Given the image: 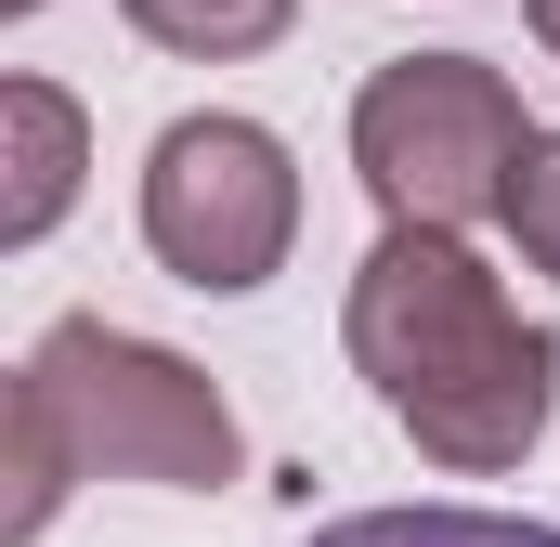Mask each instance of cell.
Masks as SVG:
<instances>
[{"label":"cell","mask_w":560,"mask_h":547,"mask_svg":"<svg viewBox=\"0 0 560 547\" xmlns=\"http://www.w3.org/2000/svg\"><path fill=\"white\" fill-rule=\"evenodd\" d=\"M365 392L418 430V456L495 482L535 456V430L560 405V339L469 261V235H418L392 222L365 261H352V313H339Z\"/></svg>","instance_id":"1"},{"label":"cell","mask_w":560,"mask_h":547,"mask_svg":"<svg viewBox=\"0 0 560 547\" xmlns=\"http://www.w3.org/2000/svg\"><path fill=\"white\" fill-rule=\"evenodd\" d=\"M522 156H535V118L482 53H405V66H378L352 92V170L418 235H469L482 209L509 222Z\"/></svg>","instance_id":"2"},{"label":"cell","mask_w":560,"mask_h":547,"mask_svg":"<svg viewBox=\"0 0 560 547\" xmlns=\"http://www.w3.org/2000/svg\"><path fill=\"white\" fill-rule=\"evenodd\" d=\"M26 379L52 392L66 443H79V469L170 482V496H209V482H235V469H248V430H235V405H222V379H196L183 352H156V339L105 326V313L39 326Z\"/></svg>","instance_id":"3"},{"label":"cell","mask_w":560,"mask_h":547,"mask_svg":"<svg viewBox=\"0 0 560 547\" xmlns=\"http://www.w3.org/2000/svg\"><path fill=\"white\" fill-rule=\"evenodd\" d=\"M287 235H300V170H287V143L261 118H170L156 156H143V248L183 274V287H209V300H235V287H261L287 261Z\"/></svg>","instance_id":"4"},{"label":"cell","mask_w":560,"mask_h":547,"mask_svg":"<svg viewBox=\"0 0 560 547\" xmlns=\"http://www.w3.org/2000/svg\"><path fill=\"white\" fill-rule=\"evenodd\" d=\"M79 156H92V131H79V105L52 92V79H13L0 92V248H39L52 222H66V196H79Z\"/></svg>","instance_id":"5"},{"label":"cell","mask_w":560,"mask_h":547,"mask_svg":"<svg viewBox=\"0 0 560 547\" xmlns=\"http://www.w3.org/2000/svg\"><path fill=\"white\" fill-rule=\"evenodd\" d=\"M0 430H13V469H0V482H13V496H0V547H26L52 509H66V482H92V469H79L66 417H52V392H39L26 365H13V405H0Z\"/></svg>","instance_id":"6"},{"label":"cell","mask_w":560,"mask_h":547,"mask_svg":"<svg viewBox=\"0 0 560 547\" xmlns=\"http://www.w3.org/2000/svg\"><path fill=\"white\" fill-rule=\"evenodd\" d=\"M156 53H196V66H235V53H275L300 0H118Z\"/></svg>","instance_id":"7"},{"label":"cell","mask_w":560,"mask_h":547,"mask_svg":"<svg viewBox=\"0 0 560 547\" xmlns=\"http://www.w3.org/2000/svg\"><path fill=\"white\" fill-rule=\"evenodd\" d=\"M313 547H560V522H509V509H352Z\"/></svg>","instance_id":"8"},{"label":"cell","mask_w":560,"mask_h":547,"mask_svg":"<svg viewBox=\"0 0 560 547\" xmlns=\"http://www.w3.org/2000/svg\"><path fill=\"white\" fill-rule=\"evenodd\" d=\"M509 235H522V261H535V274H560V131H535L522 183H509Z\"/></svg>","instance_id":"9"},{"label":"cell","mask_w":560,"mask_h":547,"mask_svg":"<svg viewBox=\"0 0 560 547\" xmlns=\"http://www.w3.org/2000/svg\"><path fill=\"white\" fill-rule=\"evenodd\" d=\"M522 13H535V39H548V53H560V0H522Z\"/></svg>","instance_id":"10"},{"label":"cell","mask_w":560,"mask_h":547,"mask_svg":"<svg viewBox=\"0 0 560 547\" xmlns=\"http://www.w3.org/2000/svg\"><path fill=\"white\" fill-rule=\"evenodd\" d=\"M0 13H39V0H0Z\"/></svg>","instance_id":"11"}]
</instances>
